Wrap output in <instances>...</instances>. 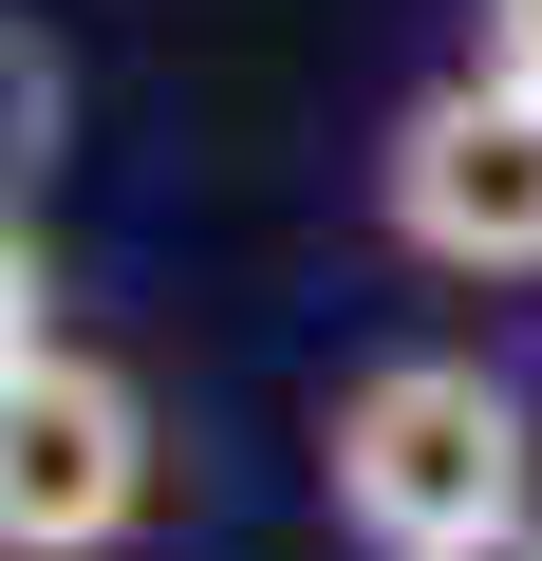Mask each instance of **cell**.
I'll return each mask as SVG.
<instances>
[{"label": "cell", "instance_id": "obj_1", "mask_svg": "<svg viewBox=\"0 0 542 561\" xmlns=\"http://www.w3.org/2000/svg\"><path fill=\"white\" fill-rule=\"evenodd\" d=\"M319 486L374 561H449V542H505L523 486H542V412L523 375L486 356H374L337 412H319Z\"/></svg>", "mask_w": 542, "mask_h": 561}, {"label": "cell", "instance_id": "obj_2", "mask_svg": "<svg viewBox=\"0 0 542 561\" xmlns=\"http://www.w3.org/2000/svg\"><path fill=\"white\" fill-rule=\"evenodd\" d=\"M374 225L430 262V280H542V94L505 76H430L393 131H374Z\"/></svg>", "mask_w": 542, "mask_h": 561}, {"label": "cell", "instance_id": "obj_3", "mask_svg": "<svg viewBox=\"0 0 542 561\" xmlns=\"http://www.w3.org/2000/svg\"><path fill=\"white\" fill-rule=\"evenodd\" d=\"M150 486H169V449H150V393L113 356L57 337L0 375V561H113L150 524Z\"/></svg>", "mask_w": 542, "mask_h": 561}, {"label": "cell", "instance_id": "obj_4", "mask_svg": "<svg viewBox=\"0 0 542 561\" xmlns=\"http://www.w3.org/2000/svg\"><path fill=\"white\" fill-rule=\"evenodd\" d=\"M38 169H57V57H38L20 20H0V206H20Z\"/></svg>", "mask_w": 542, "mask_h": 561}, {"label": "cell", "instance_id": "obj_5", "mask_svg": "<svg viewBox=\"0 0 542 561\" xmlns=\"http://www.w3.org/2000/svg\"><path fill=\"white\" fill-rule=\"evenodd\" d=\"M20 356H57V280H38V225L0 206V375H20Z\"/></svg>", "mask_w": 542, "mask_h": 561}, {"label": "cell", "instance_id": "obj_6", "mask_svg": "<svg viewBox=\"0 0 542 561\" xmlns=\"http://www.w3.org/2000/svg\"><path fill=\"white\" fill-rule=\"evenodd\" d=\"M468 76H505V94H542V0H468Z\"/></svg>", "mask_w": 542, "mask_h": 561}, {"label": "cell", "instance_id": "obj_7", "mask_svg": "<svg viewBox=\"0 0 542 561\" xmlns=\"http://www.w3.org/2000/svg\"><path fill=\"white\" fill-rule=\"evenodd\" d=\"M449 561H542V505H523V524H505V542H449Z\"/></svg>", "mask_w": 542, "mask_h": 561}]
</instances>
